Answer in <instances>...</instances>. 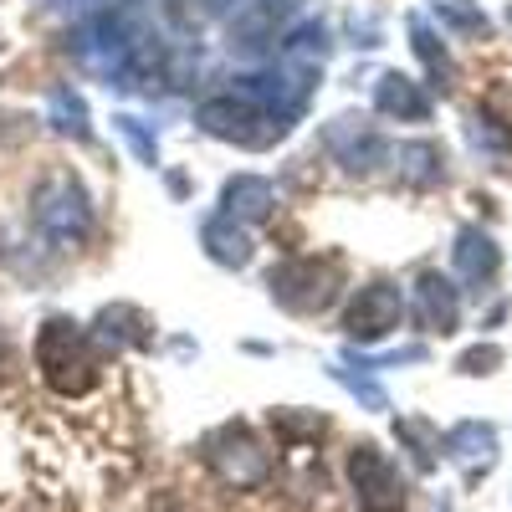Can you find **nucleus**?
<instances>
[{"label":"nucleus","mask_w":512,"mask_h":512,"mask_svg":"<svg viewBox=\"0 0 512 512\" xmlns=\"http://www.w3.org/2000/svg\"><path fill=\"white\" fill-rule=\"evenodd\" d=\"M36 369L57 395H88L98 384L93 333H82L72 318H47L36 328Z\"/></svg>","instance_id":"f257e3e1"},{"label":"nucleus","mask_w":512,"mask_h":512,"mask_svg":"<svg viewBox=\"0 0 512 512\" xmlns=\"http://www.w3.org/2000/svg\"><path fill=\"white\" fill-rule=\"evenodd\" d=\"M31 221H36V231L47 236L57 251H77L82 241H88L93 205H88V190L77 185V175L52 169V175L36 185V195H31Z\"/></svg>","instance_id":"f03ea898"},{"label":"nucleus","mask_w":512,"mask_h":512,"mask_svg":"<svg viewBox=\"0 0 512 512\" xmlns=\"http://www.w3.org/2000/svg\"><path fill=\"white\" fill-rule=\"evenodd\" d=\"M267 287H272V303H282L287 313L313 318L338 297V287H344V267H338V256H292V262H282L267 277Z\"/></svg>","instance_id":"7ed1b4c3"},{"label":"nucleus","mask_w":512,"mask_h":512,"mask_svg":"<svg viewBox=\"0 0 512 512\" xmlns=\"http://www.w3.org/2000/svg\"><path fill=\"white\" fill-rule=\"evenodd\" d=\"M195 123L205 128L210 139H226V144H241V149H267V144H277L287 128L256 103V98H246V93H226V98H205L200 103V113H195Z\"/></svg>","instance_id":"20e7f679"},{"label":"nucleus","mask_w":512,"mask_h":512,"mask_svg":"<svg viewBox=\"0 0 512 512\" xmlns=\"http://www.w3.org/2000/svg\"><path fill=\"white\" fill-rule=\"evenodd\" d=\"M205 456L216 466V477L236 492H251L272 477V451L251 436V425H236V420L221 425V431L205 441Z\"/></svg>","instance_id":"39448f33"},{"label":"nucleus","mask_w":512,"mask_h":512,"mask_svg":"<svg viewBox=\"0 0 512 512\" xmlns=\"http://www.w3.org/2000/svg\"><path fill=\"white\" fill-rule=\"evenodd\" d=\"M349 482H354L359 512H405L410 507L400 466L390 461V451H379L374 441H359L349 451Z\"/></svg>","instance_id":"423d86ee"},{"label":"nucleus","mask_w":512,"mask_h":512,"mask_svg":"<svg viewBox=\"0 0 512 512\" xmlns=\"http://www.w3.org/2000/svg\"><path fill=\"white\" fill-rule=\"evenodd\" d=\"M405 318V297L395 282H369L354 292V303L344 308V333H349V344H379V338H390Z\"/></svg>","instance_id":"0eeeda50"},{"label":"nucleus","mask_w":512,"mask_h":512,"mask_svg":"<svg viewBox=\"0 0 512 512\" xmlns=\"http://www.w3.org/2000/svg\"><path fill=\"white\" fill-rule=\"evenodd\" d=\"M415 318H420L425 333H456L461 297H456L451 277H441V272H420L415 277Z\"/></svg>","instance_id":"6e6552de"},{"label":"nucleus","mask_w":512,"mask_h":512,"mask_svg":"<svg viewBox=\"0 0 512 512\" xmlns=\"http://www.w3.org/2000/svg\"><path fill=\"white\" fill-rule=\"evenodd\" d=\"M441 446H446V456L461 466L466 477H482L487 466L497 461V431L487 420H461V425H451V431L441 436Z\"/></svg>","instance_id":"1a4fd4ad"},{"label":"nucleus","mask_w":512,"mask_h":512,"mask_svg":"<svg viewBox=\"0 0 512 512\" xmlns=\"http://www.w3.org/2000/svg\"><path fill=\"white\" fill-rule=\"evenodd\" d=\"M451 267H456V277H461L466 287H487V282L497 277V267H502V251H497V241H492L487 231L466 226V231H456V241H451Z\"/></svg>","instance_id":"9d476101"},{"label":"nucleus","mask_w":512,"mask_h":512,"mask_svg":"<svg viewBox=\"0 0 512 512\" xmlns=\"http://www.w3.org/2000/svg\"><path fill=\"white\" fill-rule=\"evenodd\" d=\"M93 338L108 344V349H149L154 344V318L144 308H134V303H113V308L98 313Z\"/></svg>","instance_id":"9b49d317"},{"label":"nucleus","mask_w":512,"mask_h":512,"mask_svg":"<svg viewBox=\"0 0 512 512\" xmlns=\"http://www.w3.org/2000/svg\"><path fill=\"white\" fill-rule=\"evenodd\" d=\"M374 108L384 118H400V123H425V118H431V98H425L420 82L405 77V72H384L374 82Z\"/></svg>","instance_id":"f8f14e48"},{"label":"nucleus","mask_w":512,"mask_h":512,"mask_svg":"<svg viewBox=\"0 0 512 512\" xmlns=\"http://www.w3.org/2000/svg\"><path fill=\"white\" fill-rule=\"evenodd\" d=\"M221 205H226L231 221H267L272 205H277V190H272V180H262V175H236V180H226Z\"/></svg>","instance_id":"ddd939ff"},{"label":"nucleus","mask_w":512,"mask_h":512,"mask_svg":"<svg viewBox=\"0 0 512 512\" xmlns=\"http://www.w3.org/2000/svg\"><path fill=\"white\" fill-rule=\"evenodd\" d=\"M200 241H205V251H210V262H221V267H246V262H251V236L226 216V210L200 226Z\"/></svg>","instance_id":"4468645a"},{"label":"nucleus","mask_w":512,"mask_h":512,"mask_svg":"<svg viewBox=\"0 0 512 512\" xmlns=\"http://www.w3.org/2000/svg\"><path fill=\"white\" fill-rule=\"evenodd\" d=\"M390 159H395V169H400V180H410V185H436V180L446 175V159H441V149H436L431 139L400 144V149H390Z\"/></svg>","instance_id":"2eb2a0df"},{"label":"nucleus","mask_w":512,"mask_h":512,"mask_svg":"<svg viewBox=\"0 0 512 512\" xmlns=\"http://www.w3.org/2000/svg\"><path fill=\"white\" fill-rule=\"evenodd\" d=\"M410 47H415V57L425 62V72H431L441 88H446V82H451V57H446V47H441V36L425 26L420 16H410Z\"/></svg>","instance_id":"dca6fc26"},{"label":"nucleus","mask_w":512,"mask_h":512,"mask_svg":"<svg viewBox=\"0 0 512 512\" xmlns=\"http://www.w3.org/2000/svg\"><path fill=\"white\" fill-rule=\"evenodd\" d=\"M47 113H52V123H57V134L88 139V103H82L72 88H52V98H47Z\"/></svg>","instance_id":"f3484780"},{"label":"nucleus","mask_w":512,"mask_h":512,"mask_svg":"<svg viewBox=\"0 0 512 512\" xmlns=\"http://www.w3.org/2000/svg\"><path fill=\"white\" fill-rule=\"evenodd\" d=\"M395 436L410 446V461L420 466V472H431L436 451H441V436L431 431V425H425V420H395Z\"/></svg>","instance_id":"a211bd4d"},{"label":"nucleus","mask_w":512,"mask_h":512,"mask_svg":"<svg viewBox=\"0 0 512 512\" xmlns=\"http://www.w3.org/2000/svg\"><path fill=\"white\" fill-rule=\"evenodd\" d=\"M282 57H292V62H308V67H318L323 57H328V31L318 26V21H308V26H297L287 41H282Z\"/></svg>","instance_id":"6ab92c4d"},{"label":"nucleus","mask_w":512,"mask_h":512,"mask_svg":"<svg viewBox=\"0 0 512 512\" xmlns=\"http://www.w3.org/2000/svg\"><path fill=\"white\" fill-rule=\"evenodd\" d=\"M113 123H118V134H123L128 144H134V154H139L144 164H159V139L149 134V128H144V123H139L134 113H118Z\"/></svg>","instance_id":"aec40b11"},{"label":"nucleus","mask_w":512,"mask_h":512,"mask_svg":"<svg viewBox=\"0 0 512 512\" xmlns=\"http://www.w3.org/2000/svg\"><path fill=\"white\" fill-rule=\"evenodd\" d=\"M333 379L338 384H349V390L369 405V410H390V400H384V390H379V384H369L364 374H349V369H333Z\"/></svg>","instance_id":"412c9836"},{"label":"nucleus","mask_w":512,"mask_h":512,"mask_svg":"<svg viewBox=\"0 0 512 512\" xmlns=\"http://www.w3.org/2000/svg\"><path fill=\"white\" fill-rule=\"evenodd\" d=\"M497 364H502V349H497V344H477V349H466V354L456 359L461 374H492Z\"/></svg>","instance_id":"4be33fe9"},{"label":"nucleus","mask_w":512,"mask_h":512,"mask_svg":"<svg viewBox=\"0 0 512 512\" xmlns=\"http://www.w3.org/2000/svg\"><path fill=\"white\" fill-rule=\"evenodd\" d=\"M472 139L477 144H487V149H497V154H512V134L502 123H492L487 113H477V123H472Z\"/></svg>","instance_id":"5701e85b"},{"label":"nucleus","mask_w":512,"mask_h":512,"mask_svg":"<svg viewBox=\"0 0 512 512\" xmlns=\"http://www.w3.org/2000/svg\"><path fill=\"white\" fill-rule=\"evenodd\" d=\"M446 26H456V31H472V36H487V21L477 16V11H456V6H441L436 11Z\"/></svg>","instance_id":"b1692460"},{"label":"nucleus","mask_w":512,"mask_h":512,"mask_svg":"<svg viewBox=\"0 0 512 512\" xmlns=\"http://www.w3.org/2000/svg\"><path fill=\"white\" fill-rule=\"evenodd\" d=\"M195 6L205 11V16H231V11H241L246 0H195Z\"/></svg>","instance_id":"393cba45"}]
</instances>
